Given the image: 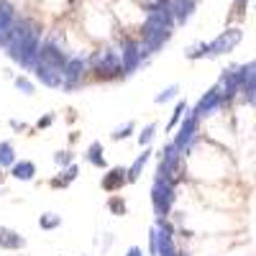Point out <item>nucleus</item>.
Masks as SVG:
<instances>
[{
  "instance_id": "obj_1",
  "label": "nucleus",
  "mask_w": 256,
  "mask_h": 256,
  "mask_svg": "<svg viewBox=\"0 0 256 256\" xmlns=\"http://www.w3.org/2000/svg\"><path fill=\"white\" fill-rule=\"evenodd\" d=\"M174 195H172V187H169L166 177H159L156 180V187H154V208L159 216H164V212L169 210V205H172Z\"/></svg>"
},
{
  "instance_id": "obj_2",
  "label": "nucleus",
  "mask_w": 256,
  "mask_h": 256,
  "mask_svg": "<svg viewBox=\"0 0 256 256\" xmlns=\"http://www.w3.org/2000/svg\"><path fill=\"white\" fill-rule=\"evenodd\" d=\"M128 172H126V169L123 166H116V169H110V172H108V177H105L102 180V190H108V192H116L128 177H126Z\"/></svg>"
},
{
  "instance_id": "obj_3",
  "label": "nucleus",
  "mask_w": 256,
  "mask_h": 256,
  "mask_svg": "<svg viewBox=\"0 0 256 256\" xmlns=\"http://www.w3.org/2000/svg\"><path fill=\"white\" fill-rule=\"evenodd\" d=\"M0 246H6V248H20V246H24V238H20L18 233L8 230V228H0Z\"/></svg>"
},
{
  "instance_id": "obj_4",
  "label": "nucleus",
  "mask_w": 256,
  "mask_h": 256,
  "mask_svg": "<svg viewBox=\"0 0 256 256\" xmlns=\"http://www.w3.org/2000/svg\"><path fill=\"white\" fill-rule=\"evenodd\" d=\"M34 174H36V166L31 162H18L13 166V177H18V180H31Z\"/></svg>"
},
{
  "instance_id": "obj_5",
  "label": "nucleus",
  "mask_w": 256,
  "mask_h": 256,
  "mask_svg": "<svg viewBox=\"0 0 256 256\" xmlns=\"http://www.w3.org/2000/svg\"><path fill=\"white\" fill-rule=\"evenodd\" d=\"M88 162L95 164V166H105V156H102V146L95 141L90 148H88Z\"/></svg>"
},
{
  "instance_id": "obj_6",
  "label": "nucleus",
  "mask_w": 256,
  "mask_h": 256,
  "mask_svg": "<svg viewBox=\"0 0 256 256\" xmlns=\"http://www.w3.org/2000/svg\"><path fill=\"white\" fill-rule=\"evenodd\" d=\"M146 162H148V152H144V154L134 162V166L128 169V182H136V180H138V172L144 169V164H146Z\"/></svg>"
},
{
  "instance_id": "obj_7",
  "label": "nucleus",
  "mask_w": 256,
  "mask_h": 256,
  "mask_svg": "<svg viewBox=\"0 0 256 256\" xmlns=\"http://www.w3.org/2000/svg\"><path fill=\"white\" fill-rule=\"evenodd\" d=\"M16 156H13V146L10 144H0V166H8L13 164Z\"/></svg>"
},
{
  "instance_id": "obj_8",
  "label": "nucleus",
  "mask_w": 256,
  "mask_h": 256,
  "mask_svg": "<svg viewBox=\"0 0 256 256\" xmlns=\"http://www.w3.org/2000/svg\"><path fill=\"white\" fill-rule=\"evenodd\" d=\"M59 220H62L59 216H54V212H46V216H41V220H38V223H41V228H56V226H59Z\"/></svg>"
},
{
  "instance_id": "obj_9",
  "label": "nucleus",
  "mask_w": 256,
  "mask_h": 256,
  "mask_svg": "<svg viewBox=\"0 0 256 256\" xmlns=\"http://www.w3.org/2000/svg\"><path fill=\"white\" fill-rule=\"evenodd\" d=\"M108 208L116 212V216H123V212H126V202H123L120 198H110V200H108Z\"/></svg>"
},
{
  "instance_id": "obj_10",
  "label": "nucleus",
  "mask_w": 256,
  "mask_h": 256,
  "mask_svg": "<svg viewBox=\"0 0 256 256\" xmlns=\"http://www.w3.org/2000/svg\"><path fill=\"white\" fill-rule=\"evenodd\" d=\"M154 131H156V123H152V126L146 128V131H141L138 141H141V144H148V141H152V136H154Z\"/></svg>"
},
{
  "instance_id": "obj_11",
  "label": "nucleus",
  "mask_w": 256,
  "mask_h": 256,
  "mask_svg": "<svg viewBox=\"0 0 256 256\" xmlns=\"http://www.w3.org/2000/svg\"><path fill=\"white\" fill-rule=\"evenodd\" d=\"M177 95V84H172V88H166L159 98H156V102H164V100H169V98H174Z\"/></svg>"
},
{
  "instance_id": "obj_12",
  "label": "nucleus",
  "mask_w": 256,
  "mask_h": 256,
  "mask_svg": "<svg viewBox=\"0 0 256 256\" xmlns=\"http://www.w3.org/2000/svg\"><path fill=\"white\" fill-rule=\"evenodd\" d=\"M16 84H18V88H24V90H26V95H31V92H34V84H31L26 77H18V80H16Z\"/></svg>"
},
{
  "instance_id": "obj_13",
  "label": "nucleus",
  "mask_w": 256,
  "mask_h": 256,
  "mask_svg": "<svg viewBox=\"0 0 256 256\" xmlns=\"http://www.w3.org/2000/svg\"><path fill=\"white\" fill-rule=\"evenodd\" d=\"M131 128H134V123H126L123 128H118V131L113 134V138H126V136H128V131H131Z\"/></svg>"
},
{
  "instance_id": "obj_14",
  "label": "nucleus",
  "mask_w": 256,
  "mask_h": 256,
  "mask_svg": "<svg viewBox=\"0 0 256 256\" xmlns=\"http://www.w3.org/2000/svg\"><path fill=\"white\" fill-rule=\"evenodd\" d=\"M182 113H184V102H180V105H177V110H174V116H172V126L180 120V116H182Z\"/></svg>"
},
{
  "instance_id": "obj_15",
  "label": "nucleus",
  "mask_w": 256,
  "mask_h": 256,
  "mask_svg": "<svg viewBox=\"0 0 256 256\" xmlns=\"http://www.w3.org/2000/svg\"><path fill=\"white\" fill-rule=\"evenodd\" d=\"M128 256H141V251L138 248H131V251H128Z\"/></svg>"
}]
</instances>
